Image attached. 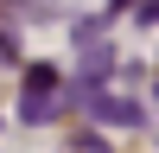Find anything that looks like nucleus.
Wrapping results in <instances>:
<instances>
[{"mask_svg": "<svg viewBox=\"0 0 159 153\" xmlns=\"http://www.w3.org/2000/svg\"><path fill=\"white\" fill-rule=\"evenodd\" d=\"M57 70H45V64H32V76H25V102H19V115L25 121H51L57 115Z\"/></svg>", "mask_w": 159, "mask_h": 153, "instance_id": "1", "label": "nucleus"}, {"mask_svg": "<svg viewBox=\"0 0 159 153\" xmlns=\"http://www.w3.org/2000/svg\"><path fill=\"white\" fill-rule=\"evenodd\" d=\"M140 19H159V0H147V7H140Z\"/></svg>", "mask_w": 159, "mask_h": 153, "instance_id": "2", "label": "nucleus"}]
</instances>
